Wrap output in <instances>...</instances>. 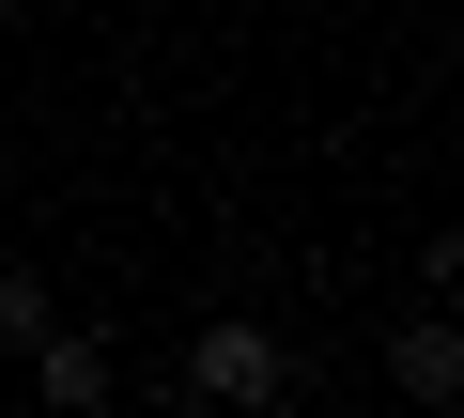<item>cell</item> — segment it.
<instances>
[{"instance_id":"cell-6","label":"cell","mask_w":464,"mask_h":418,"mask_svg":"<svg viewBox=\"0 0 464 418\" xmlns=\"http://www.w3.org/2000/svg\"><path fill=\"white\" fill-rule=\"evenodd\" d=\"M0 16H32V0H0Z\"/></svg>"},{"instance_id":"cell-3","label":"cell","mask_w":464,"mask_h":418,"mask_svg":"<svg viewBox=\"0 0 464 418\" xmlns=\"http://www.w3.org/2000/svg\"><path fill=\"white\" fill-rule=\"evenodd\" d=\"M32 403H47V418H109V403H124L109 341H63V326H47V341H32Z\"/></svg>"},{"instance_id":"cell-1","label":"cell","mask_w":464,"mask_h":418,"mask_svg":"<svg viewBox=\"0 0 464 418\" xmlns=\"http://www.w3.org/2000/svg\"><path fill=\"white\" fill-rule=\"evenodd\" d=\"M170 403H201V418H295V403H310V356H295L264 310H201L186 356H170Z\"/></svg>"},{"instance_id":"cell-4","label":"cell","mask_w":464,"mask_h":418,"mask_svg":"<svg viewBox=\"0 0 464 418\" xmlns=\"http://www.w3.org/2000/svg\"><path fill=\"white\" fill-rule=\"evenodd\" d=\"M47 326H63V310H47V279H32V264H0V341H16V356H32Z\"/></svg>"},{"instance_id":"cell-5","label":"cell","mask_w":464,"mask_h":418,"mask_svg":"<svg viewBox=\"0 0 464 418\" xmlns=\"http://www.w3.org/2000/svg\"><path fill=\"white\" fill-rule=\"evenodd\" d=\"M418 279H433V295H464V218H449L433 248H418Z\"/></svg>"},{"instance_id":"cell-2","label":"cell","mask_w":464,"mask_h":418,"mask_svg":"<svg viewBox=\"0 0 464 418\" xmlns=\"http://www.w3.org/2000/svg\"><path fill=\"white\" fill-rule=\"evenodd\" d=\"M387 387H402V403H464V310H449V295L387 326Z\"/></svg>"}]
</instances>
